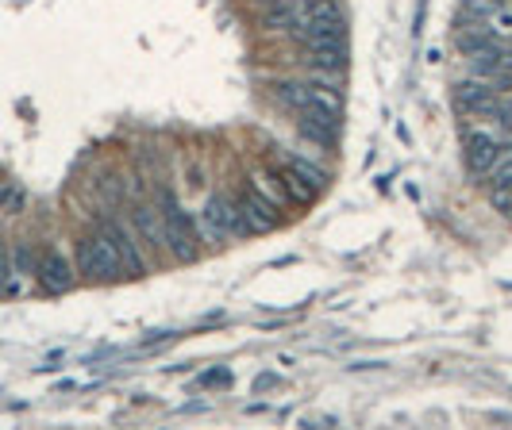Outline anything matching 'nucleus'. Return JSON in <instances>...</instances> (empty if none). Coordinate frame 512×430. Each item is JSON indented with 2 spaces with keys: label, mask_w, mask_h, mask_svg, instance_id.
<instances>
[{
  "label": "nucleus",
  "mask_w": 512,
  "mask_h": 430,
  "mask_svg": "<svg viewBox=\"0 0 512 430\" xmlns=\"http://www.w3.org/2000/svg\"><path fill=\"white\" fill-rule=\"evenodd\" d=\"M158 215H162V231H166V250H170L177 262H197V254H201L197 223H193V215L177 204L170 189L158 192Z\"/></svg>",
  "instance_id": "obj_1"
},
{
  "label": "nucleus",
  "mask_w": 512,
  "mask_h": 430,
  "mask_svg": "<svg viewBox=\"0 0 512 430\" xmlns=\"http://www.w3.org/2000/svg\"><path fill=\"white\" fill-rule=\"evenodd\" d=\"M455 104L458 112L466 115H478V120H490L497 127H512V104L505 100L501 89H493L490 81H482V77H470L455 89Z\"/></svg>",
  "instance_id": "obj_2"
},
{
  "label": "nucleus",
  "mask_w": 512,
  "mask_h": 430,
  "mask_svg": "<svg viewBox=\"0 0 512 430\" xmlns=\"http://www.w3.org/2000/svg\"><path fill=\"white\" fill-rule=\"evenodd\" d=\"M197 223V234L204 242H224V239H239V234H247V223H243V207L224 197V192H212L204 207L193 215Z\"/></svg>",
  "instance_id": "obj_3"
},
{
  "label": "nucleus",
  "mask_w": 512,
  "mask_h": 430,
  "mask_svg": "<svg viewBox=\"0 0 512 430\" xmlns=\"http://www.w3.org/2000/svg\"><path fill=\"white\" fill-rule=\"evenodd\" d=\"M508 154H512V142L493 135V131H482V127H474V131H466V139H463L466 169H470V177H478V181L490 177L493 165L501 158H508Z\"/></svg>",
  "instance_id": "obj_4"
},
{
  "label": "nucleus",
  "mask_w": 512,
  "mask_h": 430,
  "mask_svg": "<svg viewBox=\"0 0 512 430\" xmlns=\"http://www.w3.org/2000/svg\"><path fill=\"white\" fill-rule=\"evenodd\" d=\"M78 273L89 281H112L120 277V257H116V246L108 242V234H89V239L78 242Z\"/></svg>",
  "instance_id": "obj_5"
},
{
  "label": "nucleus",
  "mask_w": 512,
  "mask_h": 430,
  "mask_svg": "<svg viewBox=\"0 0 512 430\" xmlns=\"http://www.w3.org/2000/svg\"><path fill=\"white\" fill-rule=\"evenodd\" d=\"M243 207V223H247V234H266L277 227V204L266 197L262 189H247V197L239 200Z\"/></svg>",
  "instance_id": "obj_6"
},
{
  "label": "nucleus",
  "mask_w": 512,
  "mask_h": 430,
  "mask_svg": "<svg viewBox=\"0 0 512 430\" xmlns=\"http://www.w3.org/2000/svg\"><path fill=\"white\" fill-rule=\"evenodd\" d=\"M35 277H39V284L47 292H70L73 289V266L58 250H47L39 262H35Z\"/></svg>",
  "instance_id": "obj_7"
},
{
  "label": "nucleus",
  "mask_w": 512,
  "mask_h": 430,
  "mask_svg": "<svg viewBox=\"0 0 512 430\" xmlns=\"http://www.w3.org/2000/svg\"><path fill=\"white\" fill-rule=\"evenodd\" d=\"M100 231H105V234H108V242L116 246V257H120V269H124V273H132V277H139V273H147L143 254H139V246H135L132 234H127V227H124V223H105Z\"/></svg>",
  "instance_id": "obj_8"
},
{
  "label": "nucleus",
  "mask_w": 512,
  "mask_h": 430,
  "mask_svg": "<svg viewBox=\"0 0 512 430\" xmlns=\"http://www.w3.org/2000/svg\"><path fill=\"white\" fill-rule=\"evenodd\" d=\"M312 66L324 73H343L347 70V38H316L309 43Z\"/></svg>",
  "instance_id": "obj_9"
},
{
  "label": "nucleus",
  "mask_w": 512,
  "mask_h": 430,
  "mask_svg": "<svg viewBox=\"0 0 512 430\" xmlns=\"http://www.w3.org/2000/svg\"><path fill=\"white\" fill-rule=\"evenodd\" d=\"M262 28L266 31H293L297 28V8H293V0H270L262 12Z\"/></svg>",
  "instance_id": "obj_10"
},
{
  "label": "nucleus",
  "mask_w": 512,
  "mask_h": 430,
  "mask_svg": "<svg viewBox=\"0 0 512 430\" xmlns=\"http://www.w3.org/2000/svg\"><path fill=\"white\" fill-rule=\"evenodd\" d=\"M277 181H281V189H286V197L301 200V204H312V200H316V189H312L309 181H304V177H301V173H297V169H293V165H286V169H281V173H277Z\"/></svg>",
  "instance_id": "obj_11"
},
{
  "label": "nucleus",
  "mask_w": 512,
  "mask_h": 430,
  "mask_svg": "<svg viewBox=\"0 0 512 430\" xmlns=\"http://www.w3.org/2000/svg\"><path fill=\"white\" fill-rule=\"evenodd\" d=\"M289 165L293 169H297V173L304 177V181H309V185L320 192V189H324L328 185V173H324V169H320V165H312V162H304V158H289Z\"/></svg>",
  "instance_id": "obj_12"
},
{
  "label": "nucleus",
  "mask_w": 512,
  "mask_h": 430,
  "mask_svg": "<svg viewBox=\"0 0 512 430\" xmlns=\"http://www.w3.org/2000/svg\"><path fill=\"white\" fill-rule=\"evenodd\" d=\"M505 4H512V0H466V12H463V16H470V20H485L490 12L505 8Z\"/></svg>",
  "instance_id": "obj_13"
},
{
  "label": "nucleus",
  "mask_w": 512,
  "mask_h": 430,
  "mask_svg": "<svg viewBox=\"0 0 512 430\" xmlns=\"http://www.w3.org/2000/svg\"><path fill=\"white\" fill-rule=\"evenodd\" d=\"M0 207H4V212H20V207H23V192L4 185V189H0Z\"/></svg>",
  "instance_id": "obj_14"
},
{
  "label": "nucleus",
  "mask_w": 512,
  "mask_h": 430,
  "mask_svg": "<svg viewBox=\"0 0 512 430\" xmlns=\"http://www.w3.org/2000/svg\"><path fill=\"white\" fill-rule=\"evenodd\" d=\"M12 273H16V269H12V254L4 250V246H0V292L8 289V277H12Z\"/></svg>",
  "instance_id": "obj_15"
}]
</instances>
